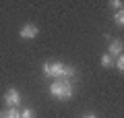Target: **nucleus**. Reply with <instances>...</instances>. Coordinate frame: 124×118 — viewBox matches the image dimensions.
<instances>
[{"instance_id":"obj_2","label":"nucleus","mask_w":124,"mask_h":118,"mask_svg":"<svg viewBox=\"0 0 124 118\" xmlns=\"http://www.w3.org/2000/svg\"><path fill=\"white\" fill-rule=\"evenodd\" d=\"M50 93H52L56 100L60 101H66L72 97V93H75V89H72L70 81H64V79H58V81H54L52 85H50Z\"/></svg>"},{"instance_id":"obj_5","label":"nucleus","mask_w":124,"mask_h":118,"mask_svg":"<svg viewBox=\"0 0 124 118\" xmlns=\"http://www.w3.org/2000/svg\"><path fill=\"white\" fill-rule=\"evenodd\" d=\"M122 50H124L122 39H112L110 48H108V54H110L112 58H118V56H122Z\"/></svg>"},{"instance_id":"obj_7","label":"nucleus","mask_w":124,"mask_h":118,"mask_svg":"<svg viewBox=\"0 0 124 118\" xmlns=\"http://www.w3.org/2000/svg\"><path fill=\"white\" fill-rule=\"evenodd\" d=\"M101 66H103V68H110V66H114V58H112L110 54H103V56H101Z\"/></svg>"},{"instance_id":"obj_3","label":"nucleus","mask_w":124,"mask_h":118,"mask_svg":"<svg viewBox=\"0 0 124 118\" xmlns=\"http://www.w3.org/2000/svg\"><path fill=\"white\" fill-rule=\"evenodd\" d=\"M4 104L8 106V108H17L19 104H21V91L15 87H10L8 91L4 93Z\"/></svg>"},{"instance_id":"obj_9","label":"nucleus","mask_w":124,"mask_h":118,"mask_svg":"<svg viewBox=\"0 0 124 118\" xmlns=\"http://www.w3.org/2000/svg\"><path fill=\"white\" fill-rule=\"evenodd\" d=\"M114 66L120 70V73H122V70H124V56H118V58H114Z\"/></svg>"},{"instance_id":"obj_11","label":"nucleus","mask_w":124,"mask_h":118,"mask_svg":"<svg viewBox=\"0 0 124 118\" xmlns=\"http://www.w3.org/2000/svg\"><path fill=\"white\" fill-rule=\"evenodd\" d=\"M112 6H114L116 10H122V6H124V4H122V0H112Z\"/></svg>"},{"instance_id":"obj_4","label":"nucleus","mask_w":124,"mask_h":118,"mask_svg":"<svg viewBox=\"0 0 124 118\" xmlns=\"http://www.w3.org/2000/svg\"><path fill=\"white\" fill-rule=\"evenodd\" d=\"M39 35V29H37V25H33V23H27V25H23L21 29H19V37L21 39H33Z\"/></svg>"},{"instance_id":"obj_10","label":"nucleus","mask_w":124,"mask_h":118,"mask_svg":"<svg viewBox=\"0 0 124 118\" xmlns=\"http://www.w3.org/2000/svg\"><path fill=\"white\" fill-rule=\"evenodd\" d=\"M21 118H35V114H33L31 108H23L21 110Z\"/></svg>"},{"instance_id":"obj_12","label":"nucleus","mask_w":124,"mask_h":118,"mask_svg":"<svg viewBox=\"0 0 124 118\" xmlns=\"http://www.w3.org/2000/svg\"><path fill=\"white\" fill-rule=\"evenodd\" d=\"M85 118H95V116H93V114H89V116H85Z\"/></svg>"},{"instance_id":"obj_1","label":"nucleus","mask_w":124,"mask_h":118,"mask_svg":"<svg viewBox=\"0 0 124 118\" xmlns=\"http://www.w3.org/2000/svg\"><path fill=\"white\" fill-rule=\"evenodd\" d=\"M44 75L48 79H68L77 77V68L75 66H66L64 62H58V60H48L44 62Z\"/></svg>"},{"instance_id":"obj_6","label":"nucleus","mask_w":124,"mask_h":118,"mask_svg":"<svg viewBox=\"0 0 124 118\" xmlns=\"http://www.w3.org/2000/svg\"><path fill=\"white\" fill-rule=\"evenodd\" d=\"M0 118H21V112L17 108H8V110H0Z\"/></svg>"},{"instance_id":"obj_8","label":"nucleus","mask_w":124,"mask_h":118,"mask_svg":"<svg viewBox=\"0 0 124 118\" xmlns=\"http://www.w3.org/2000/svg\"><path fill=\"white\" fill-rule=\"evenodd\" d=\"M114 23H116L118 27H122V25H124V13H122V10L114 13Z\"/></svg>"}]
</instances>
